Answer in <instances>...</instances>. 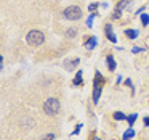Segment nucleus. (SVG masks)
<instances>
[{"instance_id":"f257e3e1","label":"nucleus","mask_w":149,"mask_h":140,"mask_svg":"<svg viewBox=\"0 0 149 140\" xmlns=\"http://www.w3.org/2000/svg\"><path fill=\"white\" fill-rule=\"evenodd\" d=\"M26 40H27V44H29V45H32V47H39V45H42V44L45 42V36H43L42 31L32 29V31H29V32H27Z\"/></svg>"},{"instance_id":"f03ea898","label":"nucleus","mask_w":149,"mask_h":140,"mask_svg":"<svg viewBox=\"0 0 149 140\" xmlns=\"http://www.w3.org/2000/svg\"><path fill=\"white\" fill-rule=\"evenodd\" d=\"M96 77L93 79V103H98L100 101V97H101V90H103V82H104V77L101 76L100 71L95 72Z\"/></svg>"},{"instance_id":"7ed1b4c3","label":"nucleus","mask_w":149,"mask_h":140,"mask_svg":"<svg viewBox=\"0 0 149 140\" xmlns=\"http://www.w3.org/2000/svg\"><path fill=\"white\" fill-rule=\"evenodd\" d=\"M59 110H61V103H59V100H56V98H48V100L43 103V111H45V114H48V116L58 114Z\"/></svg>"},{"instance_id":"20e7f679","label":"nucleus","mask_w":149,"mask_h":140,"mask_svg":"<svg viewBox=\"0 0 149 140\" xmlns=\"http://www.w3.org/2000/svg\"><path fill=\"white\" fill-rule=\"evenodd\" d=\"M64 18H68L69 21H77L82 18V8L77 5H71L64 10Z\"/></svg>"},{"instance_id":"39448f33","label":"nucleus","mask_w":149,"mask_h":140,"mask_svg":"<svg viewBox=\"0 0 149 140\" xmlns=\"http://www.w3.org/2000/svg\"><path fill=\"white\" fill-rule=\"evenodd\" d=\"M128 5H130L128 0H122V2H119V4H117V7H116V11H114V15H112L114 20L120 18V15H122V10H123V8H127Z\"/></svg>"},{"instance_id":"423d86ee","label":"nucleus","mask_w":149,"mask_h":140,"mask_svg":"<svg viewBox=\"0 0 149 140\" xmlns=\"http://www.w3.org/2000/svg\"><path fill=\"white\" fill-rule=\"evenodd\" d=\"M104 32H106L107 39H109L111 42H117V37H116V34H114L112 26H111V24H106V27H104Z\"/></svg>"},{"instance_id":"0eeeda50","label":"nucleus","mask_w":149,"mask_h":140,"mask_svg":"<svg viewBox=\"0 0 149 140\" xmlns=\"http://www.w3.org/2000/svg\"><path fill=\"white\" fill-rule=\"evenodd\" d=\"M98 45V40H96V37H88V40L85 42V47H87V50H93L95 47Z\"/></svg>"},{"instance_id":"6e6552de","label":"nucleus","mask_w":149,"mask_h":140,"mask_svg":"<svg viewBox=\"0 0 149 140\" xmlns=\"http://www.w3.org/2000/svg\"><path fill=\"white\" fill-rule=\"evenodd\" d=\"M133 137H135V130H133L132 127H130V129H127V130H125V134L122 135V140H132Z\"/></svg>"},{"instance_id":"1a4fd4ad","label":"nucleus","mask_w":149,"mask_h":140,"mask_svg":"<svg viewBox=\"0 0 149 140\" xmlns=\"http://www.w3.org/2000/svg\"><path fill=\"white\" fill-rule=\"evenodd\" d=\"M82 82H84V79H82V71H77V74H75L74 81H72V84L77 87V85H82Z\"/></svg>"},{"instance_id":"9d476101","label":"nucleus","mask_w":149,"mask_h":140,"mask_svg":"<svg viewBox=\"0 0 149 140\" xmlns=\"http://www.w3.org/2000/svg\"><path fill=\"white\" fill-rule=\"evenodd\" d=\"M107 68L111 69V71H114L116 69V60H114V56L112 55H107Z\"/></svg>"},{"instance_id":"9b49d317","label":"nucleus","mask_w":149,"mask_h":140,"mask_svg":"<svg viewBox=\"0 0 149 140\" xmlns=\"http://www.w3.org/2000/svg\"><path fill=\"white\" fill-rule=\"evenodd\" d=\"M79 63H80V60H79V58L72 60V61H66V69H68V71H71L72 68H75V66L79 65Z\"/></svg>"},{"instance_id":"f8f14e48","label":"nucleus","mask_w":149,"mask_h":140,"mask_svg":"<svg viewBox=\"0 0 149 140\" xmlns=\"http://www.w3.org/2000/svg\"><path fill=\"white\" fill-rule=\"evenodd\" d=\"M138 31H136V29H127L125 31V36L127 37H128V39H136V37H138Z\"/></svg>"},{"instance_id":"ddd939ff","label":"nucleus","mask_w":149,"mask_h":140,"mask_svg":"<svg viewBox=\"0 0 149 140\" xmlns=\"http://www.w3.org/2000/svg\"><path fill=\"white\" fill-rule=\"evenodd\" d=\"M114 119L116 121H123V119H127V116L122 113V111H116V113H114Z\"/></svg>"},{"instance_id":"4468645a","label":"nucleus","mask_w":149,"mask_h":140,"mask_svg":"<svg viewBox=\"0 0 149 140\" xmlns=\"http://www.w3.org/2000/svg\"><path fill=\"white\" fill-rule=\"evenodd\" d=\"M136 117H138V114H136V113H133V114H130V116H127V121H128L130 127H133V124H135Z\"/></svg>"},{"instance_id":"2eb2a0df","label":"nucleus","mask_w":149,"mask_h":140,"mask_svg":"<svg viewBox=\"0 0 149 140\" xmlns=\"http://www.w3.org/2000/svg\"><path fill=\"white\" fill-rule=\"evenodd\" d=\"M141 23L143 24H144V26H148V24H149V15H141Z\"/></svg>"},{"instance_id":"dca6fc26","label":"nucleus","mask_w":149,"mask_h":140,"mask_svg":"<svg viewBox=\"0 0 149 140\" xmlns=\"http://www.w3.org/2000/svg\"><path fill=\"white\" fill-rule=\"evenodd\" d=\"M96 16V13H91L90 16H88V20H87V26L88 27H91V23H93V18Z\"/></svg>"},{"instance_id":"f3484780","label":"nucleus","mask_w":149,"mask_h":140,"mask_svg":"<svg viewBox=\"0 0 149 140\" xmlns=\"http://www.w3.org/2000/svg\"><path fill=\"white\" fill-rule=\"evenodd\" d=\"M98 7H100V4H90L88 5V10H90L91 13H95V10H96Z\"/></svg>"},{"instance_id":"a211bd4d","label":"nucleus","mask_w":149,"mask_h":140,"mask_svg":"<svg viewBox=\"0 0 149 140\" xmlns=\"http://www.w3.org/2000/svg\"><path fill=\"white\" fill-rule=\"evenodd\" d=\"M144 52V49H141V47H133L132 49V53H141Z\"/></svg>"},{"instance_id":"6ab92c4d","label":"nucleus","mask_w":149,"mask_h":140,"mask_svg":"<svg viewBox=\"0 0 149 140\" xmlns=\"http://www.w3.org/2000/svg\"><path fill=\"white\" fill-rule=\"evenodd\" d=\"M66 34H68V37H69V39H74V37H75V31H74V29H69Z\"/></svg>"},{"instance_id":"aec40b11","label":"nucleus","mask_w":149,"mask_h":140,"mask_svg":"<svg viewBox=\"0 0 149 140\" xmlns=\"http://www.w3.org/2000/svg\"><path fill=\"white\" fill-rule=\"evenodd\" d=\"M42 140H55V134H48V135H45Z\"/></svg>"},{"instance_id":"412c9836","label":"nucleus","mask_w":149,"mask_h":140,"mask_svg":"<svg viewBox=\"0 0 149 140\" xmlns=\"http://www.w3.org/2000/svg\"><path fill=\"white\" fill-rule=\"evenodd\" d=\"M80 129H82V124H79V126L75 127V130H74V132H72V135H77V134L80 132Z\"/></svg>"},{"instance_id":"4be33fe9","label":"nucleus","mask_w":149,"mask_h":140,"mask_svg":"<svg viewBox=\"0 0 149 140\" xmlns=\"http://www.w3.org/2000/svg\"><path fill=\"white\" fill-rule=\"evenodd\" d=\"M125 85H128V87H133V84H132V81H130V79H127V81H125Z\"/></svg>"},{"instance_id":"5701e85b","label":"nucleus","mask_w":149,"mask_h":140,"mask_svg":"<svg viewBox=\"0 0 149 140\" xmlns=\"http://www.w3.org/2000/svg\"><path fill=\"white\" fill-rule=\"evenodd\" d=\"M144 126L149 127V117H144Z\"/></svg>"},{"instance_id":"b1692460","label":"nucleus","mask_w":149,"mask_h":140,"mask_svg":"<svg viewBox=\"0 0 149 140\" xmlns=\"http://www.w3.org/2000/svg\"><path fill=\"white\" fill-rule=\"evenodd\" d=\"M116 82H117V84H120V82H122V76H119V77L116 79Z\"/></svg>"},{"instance_id":"393cba45","label":"nucleus","mask_w":149,"mask_h":140,"mask_svg":"<svg viewBox=\"0 0 149 140\" xmlns=\"http://www.w3.org/2000/svg\"><path fill=\"white\" fill-rule=\"evenodd\" d=\"M95 140H101V139H95Z\"/></svg>"}]
</instances>
